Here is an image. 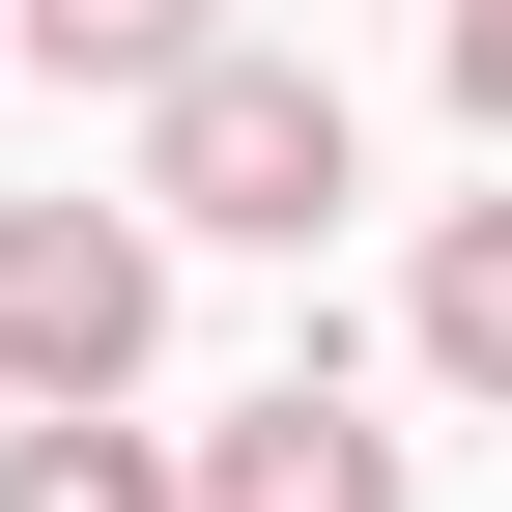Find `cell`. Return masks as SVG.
I'll return each mask as SVG.
<instances>
[{"mask_svg":"<svg viewBox=\"0 0 512 512\" xmlns=\"http://www.w3.org/2000/svg\"><path fill=\"white\" fill-rule=\"evenodd\" d=\"M143 200L200 228V256H313V228L370 200V114L313 86V57L228 29V57H171V86H143Z\"/></svg>","mask_w":512,"mask_h":512,"instance_id":"6da1fadb","label":"cell"},{"mask_svg":"<svg viewBox=\"0 0 512 512\" xmlns=\"http://www.w3.org/2000/svg\"><path fill=\"white\" fill-rule=\"evenodd\" d=\"M171 228L143 171H114V200H0V399H143L171 370Z\"/></svg>","mask_w":512,"mask_h":512,"instance_id":"7a4b0ae2","label":"cell"},{"mask_svg":"<svg viewBox=\"0 0 512 512\" xmlns=\"http://www.w3.org/2000/svg\"><path fill=\"white\" fill-rule=\"evenodd\" d=\"M200 512H427V456L342 399V370H256V399L200 427Z\"/></svg>","mask_w":512,"mask_h":512,"instance_id":"3957f363","label":"cell"},{"mask_svg":"<svg viewBox=\"0 0 512 512\" xmlns=\"http://www.w3.org/2000/svg\"><path fill=\"white\" fill-rule=\"evenodd\" d=\"M0 512H200V427H143V399H29V427H0Z\"/></svg>","mask_w":512,"mask_h":512,"instance_id":"277c9868","label":"cell"},{"mask_svg":"<svg viewBox=\"0 0 512 512\" xmlns=\"http://www.w3.org/2000/svg\"><path fill=\"white\" fill-rule=\"evenodd\" d=\"M399 342H427V399H512V200H456V228H427Z\"/></svg>","mask_w":512,"mask_h":512,"instance_id":"5b68a950","label":"cell"},{"mask_svg":"<svg viewBox=\"0 0 512 512\" xmlns=\"http://www.w3.org/2000/svg\"><path fill=\"white\" fill-rule=\"evenodd\" d=\"M29 57H57V86H114V114H143L171 57H228V0H29Z\"/></svg>","mask_w":512,"mask_h":512,"instance_id":"8992f818","label":"cell"},{"mask_svg":"<svg viewBox=\"0 0 512 512\" xmlns=\"http://www.w3.org/2000/svg\"><path fill=\"white\" fill-rule=\"evenodd\" d=\"M427 57H456V114L512 143V0H456V29H427Z\"/></svg>","mask_w":512,"mask_h":512,"instance_id":"52a82bcc","label":"cell"},{"mask_svg":"<svg viewBox=\"0 0 512 512\" xmlns=\"http://www.w3.org/2000/svg\"><path fill=\"white\" fill-rule=\"evenodd\" d=\"M0 57H29V0H0Z\"/></svg>","mask_w":512,"mask_h":512,"instance_id":"ba28073f","label":"cell"}]
</instances>
